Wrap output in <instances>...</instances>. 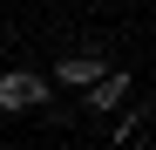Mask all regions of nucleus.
Returning a JSON list of instances; mask_svg holds the SVG:
<instances>
[{"label":"nucleus","mask_w":156,"mask_h":150,"mask_svg":"<svg viewBox=\"0 0 156 150\" xmlns=\"http://www.w3.org/2000/svg\"><path fill=\"white\" fill-rule=\"evenodd\" d=\"M48 103V75H34V68H7L0 75V109L7 116H34Z\"/></svg>","instance_id":"f257e3e1"},{"label":"nucleus","mask_w":156,"mask_h":150,"mask_svg":"<svg viewBox=\"0 0 156 150\" xmlns=\"http://www.w3.org/2000/svg\"><path fill=\"white\" fill-rule=\"evenodd\" d=\"M122 96H129V75H122V68H102L95 82H88V109H95V116H115Z\"/></svg>","instance_id":"f03ea898"},{"label":"nucleus","mask_w":156,"mask_h":150,"mask_svg":"<svg viewBox=\"0 0 156 150\" xmlns=\"http://www.w3.org/2000/svg\"><path fill=\"white\" fill-rule=\"evenodd\" d=\"M102 68H109L102 55H68V62H61V82H68V89H88V82H95Z\"/></svg>","instance_id":"7ed1b4c3"},{"label":"nucleus","mask_w":156,"mask_h":150,"mask_svg":"<svg viewBox=\"0 0 156 150\" xmlns=\"http://www.w3.org/2000/svg\"><path fill=\"white\" fill-rule=\"evenodd\" d=\"M143 130H149V109L136 103V109H129V116L115 123V143H143Z\"/></svg>","instance_id":"20e7f679"}]
</instances>
